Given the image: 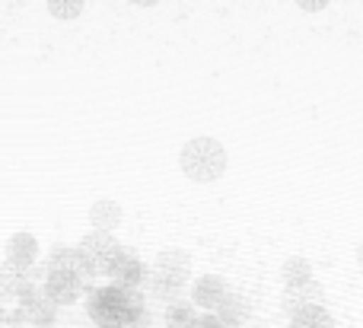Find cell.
I'll list each match as a JSON object with an SVG mask.
<instances>
[{
    "label": "cell",
    "mask_w": 363,
    "mask_h": 328,
    "mask_svg": "<svg viewBox=\"0 0 363 328\" xmlns=\"http://www.w3.org/2000/svg\"><path fill=\"white\" fill-rule=\"evenodd\" d=\"M48 271H67V274H83V278H93L86 268V261H83V252L80 249H55L48 259Z\"/></svg>",
    "instance_id": "obj_12"
},
{
    "label": "cell",
    "mask_w": 363,
    "mask_h": 328,
    "mask_svg": "<svg viewBox=\"0 0 363 328\" xmlns=\"http://www.w3.org/2000/svg\"><path fill=\"white\" fill-rule=\"evenodd\" d=\"M86 316L96 328H144L150 322L144 293L118 284L93 287L86 297Z\"/></svg>",
    "instance_id": "obj_1"
},
{
    "label": "cell",
    "mask_w": 363,
    "mask_h": 328,
    "mask_svg": "<svg viewBox=\"0 0 363 328\" xmlns=\"http://www.w3.org/2000/svg\"><path fill=\"white\" fill-rule=\"evenodd\" d=\"M226 297H230V290H226L223 278H217V274H204L191 284V303L201 312H217L226 303Z\"/></svg>",
    "instance_id": "obj_7"
},
{
    "label": "cell",
    "mask_w": 363,
    "mask_h": 328,
    "mask_svg": "<svg viewBox=\"0 0 363 328\" xmlns=\"http://www.w3.org/2000/svg\"><path fill=\"white\" fill-rule=\"evenodd\" d=\"M357 261H360V268H363V242L357 246Z\"/></svg>",
    "instance_id": "obj_21"
},
{
    "label": "cell",
    "mask_w": 363,
    "mask_h": 328,
    "mask_svg": "<svg viewBox=\"0 0 363 328\" xmlns=\"http://www.w3.org/2000/svg\"><path fill=\"white\" fill-rule=\"evenodd\" d=\"M217 316L223 319L230 328H242L245 322H249V316H252V306H249V300H245V297L230 293V297H226V303L217 310Z\"/></svg>",
    "instance_id": "obj_13"
},
{
    "label": "cell",
    "mask_w": 363,
    "mask_h": 328,
    "mask_svg": "<svg viewBox=\"0 0 363 328\" xmlns=\"http://www.w3.org/2000/svg\"><path fill=\"white\" fill-rule=\"evenodd\" d=\"M147 281H150V265H147L134 249L125 246V252H121V259H118V265H115L108 284L128 287V290H140V287H147Z\"/></svg>",
    "instance_id": "obj_6"
},
{
    "label": "cell",
    "mask_w": 363,
    "mask_h": 328,
    "mask_svg": "<svg viewBox=\"0 0 363 328\" xmlns=\"http://www.w3.org/2000/svg\"><path fill=\"white\" fill-rule=\"evenodd\" d=\"M226 163H230V157H226L223 144L213 137L188 140L179 153V166L191 182H217L226 172Z\"/></svg>",
    "instance_id": "obj_3"
},
{
    "label": "cell",
    "mask_w": 363,
    "mask_h": 328,
    "mask_svg": "<svg viewBox=\"0 0 363 328\" xmlns=\"http://www.w3.org/2000/svg\"><path fill=\"white\" fill-rule=\"evenodd\" d=\"M281 278H284V287H296V284H309L313 281V265H309L303 255H294V259L284 261L281 268Z\"/></svg>",
    "instance_id": "obj_15"
},
{
    "label": "cell",
    "mask_w": 363,
    "mask_h": 328,
    "mask_svg": "<svg viewBox=\"0 0 363 328\" xmlns=\"http://www.w3.org/2000/svg\"><path fill=\"white\" fill-rule=\"evenodd\" d=\"M38 259V239L32 233H16L10 236V242H6V261L16 268H23V271H29L32 265H35Z\"/></svg>",
    "instance_id": "obj_9"
},
{
    "label": "cell",
    "mask_w": 363,
    "mask_h": 328,
    "mask_svg": "<svg viewBox=\"0 0 363 328\" xmlns=\"http://www.w3.org/2000/svg\"><path fill=\"white\" fill-rule=\"evenodd\" d=\"M290 328H335V319L328 316L325 306H313V310H303L300 316L290 319Z\"/></svg>",
    "instance_id": "obj_16"
},
{
    "label": "cell",
    "mask_w": 363,
    "mask_h": 328,
    "mask_svg": "<svg viewBox=\"0 0 363 328\" xmlns=\"http://www.w3.org/2000/svg\"><path fill=\"white\" fill-rule=\"evenodd\" d=\"M188 278H191V259L182 249H163L150 265L147 290L157 300H163V303H176V300H182V293H185Z\"/></svg>",
    "instance_id": "obj_2"
},
{
    "label": "cell",
    "mask_w": 363,
    "mask_h": 328,
    "mask_svg": "<svg viewBox=\"0 0 363 328\" xmlns=\"http://www.w3.org/2000/svg\"><path fill=\"white\" fill-rule=\"evenodd\" d=\"M89 284H93V278L67 274V271H48V268H45V281H42L48 300L57 306H70V303H77V300L89 297V290H93Z\"/></svg>",
    "instance_id": "obj_5"
},
{
    "label": "cell",
    "mask_w": 363,
    "mask_h": 328,
    "mask_svg": "<svg viewBox=\"0 0 363 328\" xmlns=\"http://www.w3.org/2000/svg\"><path fill=\"white\" fill-rule=\"evenodd\" d=\"M121 220H125V210H121V204L112 201V198H99V201L89 208V223H93L96 230H102V233H112L115 227H121Z\"/></svg>",
    "instance_id": "obj_11"
},
{
    "label": "cell",
    "mask_w": 363,
    "mask_h": 328,
    "mask_svg": "<svg viewBox=\"0 0 363 328\" xmlns=\"http://www.w3.org/2000/svg\"><path fill=\"white\" fill-rule=\"evenodd\" d=\"M83 6H86V0H48V13L55 19H64V23L80 16Z\"/></svg>",
    "instance_id": "obj_17"
},
{
    "label": "cell",
    "mask_w": 363,
    "mask_h": 328,
    "mask_svg": "<svg viewBox=\"0 0 363 328\" xmlns=\"http://www.w3.org/2000/svg\"><path fill=\"white\" fill-rule=\"evenodd\" d=\"M191 328H230V325H226L223 319L217 316V312H201V316H198V322H194Z\"/></svg>",
    "instance_id": "obj_18"
},
{
    "label": "cell",
    "mask_w": 363,
    "mask_h": 328,
    "mask_svg": "<svg viewBox=\"0 0 363 328\" xmlns=\"http://www.w3.org/2000/svg\"><path fill=\"white\" fill-rule=\"evenodd\" d=\"M328 4H332V0H296V6H300L303 13H322Z\"/></svg>",
    "instance_id": "obj_19"
},
{
    "label": "cell",
    "mask_w": 363,
    "mask_h": 328,
    "mask_svg": "<svg viewBox=\"0 0 363 328\" xmlns=\"http://www.w3.org/2000/svg\"><path fill=\"white\" fill-rule=\"evenodd\" d=\"M198 316H201V310L191 303V300H176V303H169L166 306V325L169 328H191L194 322H198Z\"/></svg>",
    "instance_id": "obj_14"
},
{
    "label": "cell",
    "mask_w": 363,
    "mask_h": 328,
    "mask_svg": "<svg viewBox=\"0 0 363 328\" xmlns=\"http://www.w3.org/2000/svg\"><path fill=\"white\" fill-rule=\"evenodd\" d=\"M77 249L83 252V261H86V268H89L93 278H112L115 265H118L121 252H125V246L115 242V236L102 233V230H93Z\"/></svg>",
    "instance_id": "obj_4"
},
{
    "label": "cell",
    "mask_w": 363,
    "mask_h": 328,
    "mask_svg": "<svg viewBox=\"0 0 363 328\" xmlns=\"http://www.w3.org/2000/svg\"><path fill=\"white\" fill-rule=\"evenodd\" d=\"M29 290H35V284L29 281V271H23V268L4 261V268H0V293H4L6 300H19Z\"/></svg>",
    "instance_id": "obj_10"
},
{
    "label": "cell",
    "mask_w": 363,
    "mask_h": 328,
    "mask_svg": "<svg viewBox=\"0 0 363 328\" xmlns=\"http://www.w3.org/2000/svg\"><path fill=\"white\" fill-rule=\"evenodd\" d=\"M313 306H322V287L315 281L309 284H296V287H284V310L287 316H300L303 310H313Z\"/></svg>",
    "instance_id": "obj_8"
},
{
    "label": "cell",
    "mask_w": 363,
    "mask_h": 328,
    "mask_svg": "<svg viewBox=\"0 0 363 328\" xmlns=\"http://www.w3.org/2000/svg\"><path fill=\"white\" fill-rule=\"evenodd\" d=\"M131 4H134V6H157L160 0H131Z\"/></svg>",
    "instance_id": "obj_20"
}]
</instances>
